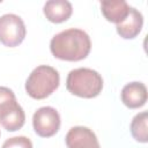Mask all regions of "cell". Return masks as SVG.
Returning a JSON list of instances; mask_svg holds the SVG:
<instances>
[{"mask_svg": "<svg viewBox=\"0 0 148 148\" xmlns=\"http://www.w3.org/2000/svg\"><path fill=\"white\" fill-rule=\"evenodd\" d=\"M65 139L67 148H101L96 134L84 126L72 127Z\"/></svg>", "mask_w": 148, "mask_h": 148, "instance_id": "7", "label": "cell"}, {"mask_svg": "<svg viewBox=\"0 0 148 148\" xmlns=\"http://www.w3.org/2000/svg\"><path fill=\"white\" fill-rule=\"evenodd\" d=\"M121 102L130 109H139L147 102V88L142 82H130L121 89Z\"/></svg>", "mask_w": 148, "mask_h": 148, "instance_id": "8", "label": "cell"}, {"mask_svg": "<svg viewBox=\"0 0 148 148\" xmlns=\"http://www.w3.org/2000/svg\"><path fill=\"white\" fill-rule=\"evenodd\" d=\"M143 25V16L142 14L135 9L134 7L130 8V13L126 16V18L124 21H121L120 23H118L116 25L117 32L118 35L124 38V39H133L135 38Z\"/></svg>", "mask_w": 148, "mask_h": 148, "instance_id": "9", "label": "cell"}, {"mask_svg": "<svg viewBox=\"0 0 148 148\" xmlns=\"http://www.w3.org/2000/svg\"><path fill=\"white\" fill-rule=\"evenodd\" d=\"M91 49L89 35L76 28H71L54 35L50 42L51 53L66 61H80L87 58Z\"/></svg>", "mask_w": 148, "mask_h": 148, "instance_id": "1", "label": "cell"}, {"mask_svg": "<svg viewBox=\"0 0 148 148\" xmlns=\"http://www.w3.org/2000/svg\"><path fill=\"white\" fill-rule=\"evenodd\" d=\"M27 34L23 20L15 14L0 16V43L8 47L20 45Z\"/></svg>", "mask_w": 148, "mask_h": 148, "instance_id": "5", "label": "cell"}, {"mask_svg": "<svg viewBox=\"0 0 148 148\" xmlns=\"http://www.w3.org/2000/svg\"><path fill=\"white\" fill-rule=\"evenodd\" d=\"M67 90L82 98H94L103 89V79L101 74L91 68L81 67L72 69L66 79Z\"/></svg>", "mask_w": 148, "mask_h": 148, "instance_id": "2", "label": "cell"}, {"mask_svg": "<svg viewBox=\"0 0 148 148\" xmlns=\"http://www.w3.org/2000/svg\"><path fill=\"white\" fill-rule=\"evenodd\" d=\"M1 148H32V142L27 136H13L7 139Z\"/></svg>", "mask_w": 148, "mask_h": 148, "instance_id": "13", "label": "cell"}, {"mask_svg": "<svg viewBox=\"0 0 148 148\" xmlns=\"http://www.w3.org/2000/svg\"><path fill=\"white\" fill-rule=\"evenodd\" d=\"M32 126L42 138L53 136L60 128V116L52 106H42L32 116Z\"/></svg>", "mask_w": 148, "mask_h": 148, "instance_id": "6", "label": "cell"}, {"mask_svg": "<svg viewBox=\"0 0 148 148\" xmlns=\"http://www.w3.org/2000/svg\"><path fill=\"white\" fill-rule=\"evenodd\" d=\"M130 6L124 0H111V1H102L101 10L104 17L112 23H120L126 18L130 13Z\"/></svg>", "mask_w": 148, "mask_h": 148, "instance_id": "11", "label": "cell"}, {"mask_svg": "<svg viewBox=\"0 0 148 148\" xmlns=\"http://www.w3.org/2000/svg\"><path fill=\"white\" fill-rule=\"evenodd\" d=\"M60 83V76L56 68L40 65L37 66L25 81V91L34 99H44L56 91Z\"/></svg>", "mask_w": 148, "mask_h": 148, "instance_id": "3", "label": "cell"}, {"mask_svg": "<svg viewBox=\"0 0 148 148\" xmlns=\"http://www.w3.org/2000/svg\"><path fill=\"white\" fill-rule=\"evenodd\" d=\"M45 17L52 23H62L67 21L72 13L73 7L66 0H50L46 1L43 8Z\"/></svg>", "mask_w": 148, "mask_h": 148, "instance_id": "10", "label": "cell"}, {"mask_svg": "<svg viewBox=\"0 0 148 148\" xmlns=\"http://www.w3.org/2000/svg\"><path fill=\"white\" fill-rule=\"evenodd\" d=\"M147 120H148V112L142 111L138 113L131 121V133L132 136L142 143L148 141V130H147Z\"/></svg>", "mask_w": 148, "mask_h": 148, "instance_id": "12", "label": "cell"}, {"mask_svg": "<svg viewBox=\"0 0 148 148\" xmlns=\"http://www.w3.org/2000/svg\"><path fill=\"white\" fill-rule=\"evenodd\" d=\"M25 113L17 103L15 94L7 87H0V124L8 132L23 127Z\"/></svg>", "mask_w": 148, "mask_h": 148, "instance_id": "4", "label": "cell"}]
</instances>
